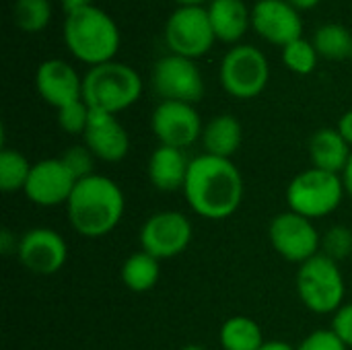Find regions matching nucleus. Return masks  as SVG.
<instances>
[{
  "instance_id": "1",
  "label": "nucleus",
  "mask_w": 352,
  "mask_h": 350,
  "mask_svg": "<svg viewBox=\"0 0 352 350\" xmlns=\"http://www.w3.org/2000/svg\"><path fill=\"white\" fill-rule=\"evenodd\" d=\"M243 177L231 159L198 155L190 161L184 196L190 208L206 221H225L243 202Z\"/></svg>"
},
{
  "instance_id": "2",
  "label": "nucleus",
  "mask_w": 352,
  "mask_h": 350,
  "mask_svg": "<svg viewBox=\"0 0 352 350\" xmlns=\"http://www.w3.org/2000/svg\"><path fill=\"white\" fill-rule=\"evenodd\" d=\"M66 208L70 225L78 235L99 239L120 225L126 210V198L111 177L93 173L76 182Z\"/></svg>"
},
{
  "instance_id": "3",
  "label": "nucleus",
  "mask_w": 352,
  "mask_h": 350,
  "mask_svg": "<svg viewBox=\"0 0 352 350\" xmlns=\"http://www.w3.org/2000/svg\"><path fill=\"white\" fill-rule=\"evenodd\" d=\"M64 41L76 60L93 68L113 60L120 50V29L105 10L85 6L66 14Z\"/></svg>"
},
{
  "instance_id": "4",
  "label": "nucleus",
  "mask_w": 352,
  "mask_h": 350,
  "mask_svg": "<svg viewBox=\"0 0 352 350\" xmlns=\"http://www.w3.org/2000/svg\"><path fill=\"white\" fill-rule=\"evenodd\" d=\"M142 95L140 74L122 62H105L93 66L82 76V101L97 111L113 113L128 109Z\"/></svg>"
},
{
  "instance_id": "5",
  "label": "nucleus",
  "mask_w": 352,
  "mask_h": 350,
  "mask_svg": "<svg viewBox=\"0 0 352 350\" xmlns=\"http://www.w3.org/2000/svg\"><path fill=\"white\" fill-rule=\"evenodd\" d=\"M297 295L301 303L320 316H334L346 297V283L336 260L318 254L297 270Z\"/></svg>"
},
{
  "instance_id": "6",
  "label": "nucleus",
  "mask_w": 352,
  "mask_h": 350,
  "mask_svg": "<svg viewBox=\"0 0 352 350\" xmlns=\"http://www.w3.org/2000/svg\"><path fill=\"white\" fill-rule=\"evenodd\" d=\"M344 194L340 175L309 167L289 182L287 204L289 210L316 221L332 215L340 206Z\"/></svg>"
},
{
  "instance_id": "7",
  "label": "nucleus",
  "mask_w": 352,
  "mask_h": 350,
  "mask_svg": "<svg viewBox=\"0 0 352 350\" xmlns=\"http://www.w3.org/2000/svg\"><path fill=\"white\" fill-rule=\"evenodd\" d=\"M270 78V66L256 45H235L221 62V85L235 99L258 97Z\"/></svg>"
},
{
  "instance_id": "8",
  "label": "nucleus",
  "mask_w": 352,
  "mask_h": 350,
  "mask_svg": "<svg viewBox=\"0 0 352 350\" xmlns=\"http://www.w3.org/2000/svg\"><path fill=\"white\" fill-rule=\"evenodd\" d=\"M214 39L208 10L202 6H179L165 23V41L175 56L196 60L212 47Z\"/></svg>"
},
{
  "instance_id": "9",
  "label": "nucleus",
  "mask_w": 352,
  "mask_h": 350,
  "mask_svg": "<svg viewBox=\"0 0 352 350\" xmlns=\"http://www.w3.org/2000/svg\"><path fill=\"white\" fill-rule=\"evenodd\" d=\"M268 237L280 258L299 266L322 254V235L316 229L314 221L293 210L280 212L270 221Z\"/></svg>"
},
{
  "instance_id": "10",
  "label": "nucleus",
  "mask_w": 352,
  "mask_h": 350,
  "mask_svg": "<svg viewBox=\"0 0 352 350\" xmlns=\"http://www.w3.org/2000/svg\"><path fill=\"white\" fill-rule=\"evenodd\" d=\"M194 227L179 210H161L148 217L140 229V250L157 260L182 256L192 243Z\"/></svg>"
},
{
  "instance_id": "11",
  "label": "nucleus",
  "mask_w": 352,
  "mask_h": 350,
  "mask_svg": "<svg viewBox=\"0 0 352 350\" xmlns=\"http://www.w3.org/2000/svg\"><path fill=\"white\" fill-rule=\"evenodd\" d=\"M153 87L163 101L194 105L204 95V78L194 60L184 56H163L153 68Z\"/></svg>"
},
{
  "instance_id": "12",
  "label": "nucleus",
  "mask_w": 352,
  "mask_h": 350,
  "mask_svg": "<svg viewBox=\"0 0 352 350\" xmlns=\"http://www.w3.org/2000/svg\"><path fill=\"white\" fill-rule=\"evenodd\" d=\"M16 258L29 272L50 276L66 266L68 243L58 231L47 227H35L21 235Z\"/></svg>"
},
{
  "instance_id": "13",
  "label": "nucleus",
  "mask_w": 352,
  "mask_h": 350,
  "mask_svg": "<svg viewBox=\"0 0 352 350\" xmlns=\"http://www.w3.org/2000/svg\"><path fill=\"white\" fill-rule=\"evenodd\" d=\"M151 128L159 144L173 149H188L202 138V120L194 105L182 101H161L151 118Z\"/></svg>"
},
{
  "instance_id": "14",
  "label": "nucleus",
  "mask_w": 352,
  "mask_h": 350,
  "mask_svg": "<svg viewBox=\"0 0 352 350\" xmlns=\"http://www.w3.org/2000/svg\"><path fill=\"white\" fill-rule=\"evenodd\" d=\"M76 177L70 173V169L64 165L60 157L56 159H41L33 163L29 182L25 186V196L37 204V206H60L68 204L74 188H76Z\"/></svg>"
},
{
  "instance_id": "15",
  "label": "nucleus",
  "mask_w": 352,
  "mask_h": 350,
  "mask_svg": "<svg viewBox=\"0 0 352 350\" xmlns=\"http://www.w3.org/2000/svg\"><path fill=\"white\" fill-rule=\"evenodd\" d=\"M252 27L262 39L283 47L303 37L299 10L287 0H258L252 8Z\"/></svg>"
},
{
  "instance_id": "16",
  "label": "nucleus",
  "mask_w": 352,
  "mask_h": 350,
  "mask_svg": "<svg viewBox=\"0 0 352 350\" xmlns=\"http://www.w3.org/2000/svg\"><path fill=\"white\" fill-rule=\"evenodd\" d=\"M82 138L95 159L105 163H120L130 153V136L113 113L91 109Z\"/></svg>"
},
{
  "instance_id": "17",
  "label": "nucleus",
  "mask_w": 352,
  "mask_h": 350,
  "mask_svg": "<svg viewBox=\"0 0 352 350\" xmlns=\"http://www.w3.org/2000/svg\"><path fill=\"white\" fill-rule=\"evenodd\" d=\"M35 85L41 99L56 109L82 99V78L64 60H45L39 64Z\"/></svg>"
},
{
  "instance_id": "18",
  "label": "nucleus",
  "mask_w": 352,
  "mask_h": 350,
  "mask_svg": "<svg viewBox=\"0 0 352 350\" xmlns=\"http://www.w3.org/2000/svg\"><path fill=\"white\" fill-rule=\"evenodd\" d=\"M190 161L192 159H188L182 149L159 144L153 151V155L148 159V167H146L151 184L159 192L184 190L188 169H190Z\"/></svg>"
},
{
  "instance_id": "19",
  "label": "nucleus",
  "mask_w": 352,
  "mask_h": 350,
  "mask_svg": "<svg viewBox=\"0 0 352 350\" xmlns=\"http://www.w3.org/2000/svg\"><path fill=\"white\" fill-rule=\"evenodd\" d=\"M351 144L342 138L336 128H322L309 140L311 167L340 175L351 159Z\"/></svg>"
},
{
  "instance_id": "20",
  "label": "nucleus",
  "mask_w": 352,
  "mask_h": 350,
  "mask_svg": "<svg viewBox=\"0 0 352 350\" xmlns=\"http://www.w3.org/2000/svg\"><path fill=\"white\" fill-rule=\"evenodd\" d=\"M206 10L217 39L227 43L239 41L252 25V12L243 0H212Z\"/></svg>"
},
{
  "instance_id": "21",
  "label": "nucleus",
  "mask_w": 352,
  "mask_h": 350,
  "mask_svg": "<svg viewBox=\"0 0 352 350\" xmlns=\"http://www.w3.org/2000/svg\"><path fill=\"white\" fill-rule=\"evenodd\" d=\"M243 142V128L231 113L212 118L202 130V146L206 155L231 159Z\"/></svg>"
},
{
  "instance_id": "22",
  "label": "nucleus",
  "mask_w": 352,
  "mask_h": 350,
  "mask_svg": "<svg viewBox=\"0 0 352 350\" xmlns=\"http://www.w3.org/2000/svg\"><path fill=\"white\" fill-rule=\"evenodd\" d=\"M161 278V260L146 252L128 256L122 264V283L132 293H146L155 289Z\"/></svg>"
},
{
  "instance_id": "23",
  "label": "nucleus",
  "mask_w": 352,
  "mask_h": 350,
  "mask_svg": "<svg viewBox=\"0 0 352 350\" xmlns=\"http://www.w3.org/2000/svg\"><path fill=\"white\" fill-rule=\"evenodd\" d=\"M219 342L223 350H260L266 344L260 324L248 316L229 318L221 326Z\"/></svg>"
},
{
  "instance_id": "24",
  "label": "nucleus",
  "mask_w": 352,
  "mask_h": 350,
  "mask_svg": "<svg viewBox=\"0 0 352 350\" xmlns=\"http://www.w3.org/2000/svg\"><path fill=\"white\" fill-rule=\"evenodd\" d=\"M314 47L318 56L326 60H344L352 56L351 31L340 23H326L314 35Z\"/></svg>"
},
{
  "instance_id": "25",
  "label": "nucleus",
  "mask_w": 352,
  "mask_h": 350,
  "mask_svg": "<svg viewBox=\"0 0 352 350\" xmlns=\"http://www.w3.org/2000/svg\"><path fill=\"white\" fill-rule=\"evenodd\" d=\"M33 165L21 151L2 149L0 153V190L6 194L25 192Z\"/></svg>"
},
{
  "instance_id": "26",
  "label": "nucleus",
  "mask_w": 352,
  "mask_h": 350,
  "mask_svg": "<svg viewBox=\"0 0 352 350\" xmlns=\"http://www.w3.org/2000/svg\"><path fill=\"white\" fill-rule=\"evenodd\" d=\"M14 23L25 33H39L52 21L50 0H16L12 6Z\"/></svg>"
},
{
  "instance_id": "27",
  "label": "nucleus",
  "mask_w": 352,
  "mask_h": 350,
  "mask_svg": "<svg viewBox=\"0 0 352 350\" xmlns=\"http://www.w3.org/2000/svg\"><path fill=\"white\" fill-rule=\"evenodd\" d=\"M283 62L285 66L295 74H309L318 66V52L314 47V41H307L305 37H299L283 47Z\"/></svg>"
},
{
  "instance_id": "28",
  "label": "nucleus",
  "mask_w": 352,
  "mask_h": 350,
  "mask_svg": "<svg viewBox=\"0 0 352 350\" xmlns=\"http://www.w3.org/2000/svg\"><path fill=\"white\" fill-rule=\"evenodd\" d=\"M91 118V107L80 99L76 103H70L62 109H58V124L66 134H85L87 124Z\"/></svg>"
},
{
  "instance_id": "29",
  "label": "nucleus",
  "mask_w": 352,
  "mask_h": 350,
  "mask_svg": "<svg viewBox=\"0 0 352 350\" xmlns=\"http://www.w3.org/2000/svg\"><path fill=\"white\" fill-rule=\"evenodd\" d=\"M322 254H326L332 260H342V258H352V231L346 227H332L324 237H322Z\"/></svg>"
},
{
  "instance_id": "30",
  "label": "nucleus",
  "mask_w": 352,
  "mask_h": 350,
  "mask_svg": "<svg viewBox=\"0 0 352 350\" xmlns=\"http://www.w3.org/2000/svg\"><path fill=\"white\" fill-rule=\"evenodd\" d=\"M60 159L64 161V165L70 169V173L76 179H85L89 175H93V165H95V155L85 146V144H74L70 149H66Z\"/></svg>"
},
{
  "instance_id": "31",
  "label": "nucleus",
  "mask_w": 352,
  "mask_h": 350,
  "mask_svg": "<svg viewBox=\"0 0 352 350\" xmlns=\"http://www.w3.org/2000/svg\"><path fill=\"white\" fill-rule=\"evenodd\" d=\"M297 350H349L332 330H316L301 340Z\"/></svg>"
},
{
  "instance_id": "32",
  "label": "nucleus",
  "mask_w": 352,
  "mask_h": 350,
  "mask_svg": "<svg viewBox=\"0 0 352 350\" xmlns=\"http://www.w3.org/2000/svg\"><path fill=\"white\" fill-rule=\"evenodd\" d=\"M349 349H352V301L344 303L334 316H332V328H330Z\"/></svg>"
},
{
  "instance_id": "33",
  "label": "nucleus",
  "mask_w": 352,
  "mask_h": 350,
  "mask_svg": "<svg viewBox=\"0 0 352 350\" xmlns=\"http://www.w3.org/2000/svg\"><path fill=\"white\" fill-rule=\"evenodd\" d=\"M336 130L342 134V138L351 144L352 149V109L351 111H346L340 120H338V126H336Z\"/></svg>"
},
{
  "instance_id": "34",
  "label": "nucleus",
  "mask_w": 352,
  "mask_h": 350,
  "mask_svg": "<svg viewBox=\"0 0 352 350\" xmlns=\"http://www.w3.org/2000/svg\"><path fill=\"white\" fill-rule=\"evenodd\" d=\"M340 179H342V184H344L346 196H351L352 198V155L351 159H349V163H346V167H344V171L340 173Z\"/></svg>"
},
{
  "instance_id": "35",
  "label": "nucleus",
  "mask_w": 352,
  "mask_h": 350,
  "mask_svg": "<svg viewBox=\"0 0 352 350\" xmlns=\"http://www.w3.org/2000/svg\"><path fill=\"white\" fill-rule=\"evenodd\" d=\"M60 2H62L66 14L78 10V8H85V6H93V0H60Z\"/></svg>"
},
{
  "instance_id": "36",
  "label": "nucleus",
  "mask_w": 352,
  "mask_h": 350,
  "mask_svg": "<svg viewBox=\"0 0 352 350\" xmlns=\"http://www.w3.org/2000/svg\"><path fill=\"white\" fill-rule=\"evenodd\" d=\"M260 350H297L295 347H291L289 342H283V340H266V344Z\"/></svg>"
},
{
  "instance_id": "37",
  "label": "nucleus",
  "mask_w": 352,
  "mask_h": 350,
  "mask_svg": "<svg viewBox=\"0 0 352 350\" xmlns=\"http://www.w3.org/2000/svg\"><path fill=\"white\" fill-rule=\"evenodd\" d=\"M289 4H293L297 10H305V8H314L316 4H320V0H287Z\"/></svg>"
},
{
  "instance_id": "38",
  "label": "nucleus",
  "mask_w": 352,
  "mask_h": 350,
  "mask_svg": "<svg viewBox=\"0 0 352 350\" xmlns=\"http://www.w3.org/2000/svg\"><path fill=\"white\" fill-rule=\"evenodd\" d=\"M179 6H200L204 0H175Z\"/></svg>"
},
{
  "instance_id": "39",
  "label": "nucleus",
  "mask_w": 352,
  "mask_h": 350,
  "mask_svg": "<svg viewBox=\"0 0 352 350\" xmlns=\"http://www.w3.org/2000/svg\"><path fill=\"white\" fill-rule=\"evenodd\" d=\"M179 350H208V349H204V347H200V344H186V347H182Z\"/></svg>"
},
{
  "instance_id": "40",
  "label": "nucleus",
  "mask_w": 352,
  "mask_h": 350,
  "mask_svg": "<svg viewBox=\"0 0 352 350\" xmlns=\"http://www.w3.org/2000/svg\"><path fill=\"white\" fill-rule=\"evenodd\" d=\"M351 58H352V56H351Z\"/></svg>"
}]
</instances>
